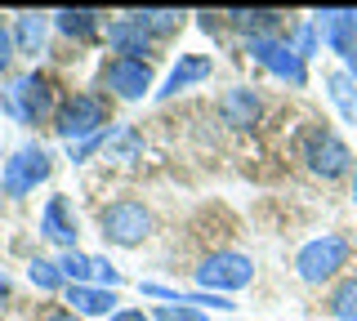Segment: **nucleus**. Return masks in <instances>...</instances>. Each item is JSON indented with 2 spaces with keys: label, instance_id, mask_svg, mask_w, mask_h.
<instances>
[{
  "label": "nucleus",
  "instance_id": "f3484780",
  "mask_svg": "<svg viewBox=\"0 0 357 321\" xmlns=\"http://www.w3.org/2000/svg\"><path fill=\"white\" fill-rule=\"evenodd\" d=\"M228 23L241 31L245 40H259V36H282V14L277 9H232Z\"/></svg>",
  "mask_w": 357,
  "mask_h": 321
},
{
  "label": "nucleus",
  "instance_id": "412c9836",
  "mask_svg": "<svg viewBox=\"0 0 357 321\" xmlns=\"http://www.w3.org/2000/svg\"><path fill=\"white\" fill-rule=\"evenodd\" d=\"M130 18L148 31L152 40H165V36H174V31L183 27V14H174V9H139V14H130Z\"/></svg>",
  "mask_w": 357,
  "mask_h": 321
},
{
  "label": "nucleus",
  "instance_id": "0eeeda50",
  "mask_svg": "<svg viewBox=\"0 0 357 321\" xmlns=\"http://www.w3.org/2000/svg\"><path fill=\"white\" fill-rule=\"evenodd\" d=\"M255 281V263L237 250H219L210 259H201L197 268V285L206 295H232V290H245Z\"/></svg>",
  "mask_w": 357,
  "mask_h": 321
},
{
  "label": "nucleus",
  "instance_id": "9d476101",
  "mask_svg": "<svg viewBox=\"0 0 357 321\" xmlns=\"http://www.w3.org/2000/svg\"><path fill=\"white\" fill-rule=\"evenodd\" d=\"M103 85L116 98H126V103H139L143 94L152 90V63L148 58H112L103 63Z\"/></svg>",
  "mask_w": 357,
  "mask_h": 321
},
{
  "label": "nucleus",
  "instance_id": "9b49d317",
  "mask_svg": "<svg viewBox=\"0 0 357 321\" xmlns=\"http://www.w3.org/2000/svg\"><path fill=\"white\" fill-rule=\"evenodd\" d=\"M40 237L54 241V246L63 250H76V237H81V228H76V214H72V201L67 196H50L40 210Z\"/></svg>",
  "mask_w": 357,
  "mask_h": 321
},
{
  "label": "nucleus",
  "instance_id": "ddd939ff",
  "mask_svg": "<svg viewBox=\"0 0 357 321\" xmlns=\"http://www.w3.org/2000/svg\"><path fill=\"white\" fill-rule=\"evenodd\" d=\"M152 45H156V40L139 23H134L130 14L107 23V49L116 54V58H143V54H152Z\"/></svg>",
  "mask_w": 357,
  "mask_h": 321
},
{
  "label": "nucleus",
  "instance_id": "423d86ee",
  "mask_svg": "<svg viewBox=\"0 0 357 321\" xmlns=\"http://www.w3.org/2000/svg\"><path fill=\"white\" fill-rule=\"evenodd\" d=\"M50 170H54L50 152H45L40 143H22L14 157L5 161V170H0V192L5 196H27V192H36V183L50 179Z\"/></svg>",
  "mask_w": 357,
  "mask_h": 321
},
{
  "label": "nucleus",
  "instance_id": "f03ea898",
  "mask_svg": "<svg viewBox=\"0 0 357 321\" xmlns=\"http://www.w3.org/2000/svg\"><path fill=\"white\" fill-rule=\"evenodd\" d=\"M107 98L103 94H94V90H85V94H72L67 103H59V116H54V134H59L67 148H76V143H85V139H98L103 130H112V120H107Z\"/></svg>",
  "mask_w": 357,
  "mask_h": 321
},
{
  "label": "nucleus",
  "instance_id": "c756f323",
  "mask_svg": "<svg viewBox=\"0 0 357 321\" xmlns=\"http://www.w3.org/2000/svg\"><path fill=\"white\" fill-rule=\"evenodd\" d=\"M45 321H76V313H63V308H59V313H50Z\"/></svg>",
  "mask_w": 357,
  "mask_h": 321
},
{
  "label": "nucleus",
  "instance_id": "aec40b11",
  "mask_svg": "<svg viewBox=\"0 0 357 321\" xmlns=\"http://www.w3.org/2000/svg\"><path fill=\"white\" fill-rule=\"evenodd\" d=\"M326 85H331L326 94H331V103L340 107V116L349 120V125H357V81H353L349 72H331Z\"/></svg>",
  "mask_w": 357,
  "mask_h": 321
},
{
  "label": "nucleus",
  "instance_id": "2eb2a0df",
  "mask_svg": "<svg viewBox=\"0 0 357 321\" xmlns=\"http://www.w3.org/2000/svg\"><path fill=\"white\" fill-rule=\"evenodd\" d=\"M50 27H54V18H45V14H18L14 18V49L22 58H40L45 40H50Z\"/></svg>",
  "mask_w": 357,
  "mask_h": 321
},
{
  "label": "nucleus",
  "instance_id": "c85d7f7f",
  "mask_svg": "<svg viewBox=\"0 0 357 321\" xmlns=\"http://www.w3.org/2000/svg\"><path fill=\"white\" fill-rule=\"evenodd\" d=\"M107 321H152L148 313H139V308H121V313H112Z\"/></svg>",
  "mask_w": 357,
  "mask_h": 321
},
{
  "label": "nucleus",
  "instance_id": "a878e982",
  "mask_svg": "<svg viewBox=\"0 0 357 321\" xmlns=\"http://www.w3.org/2000/svg\"><path fill=\"white\" fill-rule=\"evenodd\" d=\"M152 321H210L201 308H188V304H161L152 313Z\"/></svg>",
  "mask_w": 357,
  "mask_h": 321
},
{
  "label": "nucleus",
  "instance_id": "f257e3e1",
  "mask_svg": "<svg viewBox=\"0 0 357 321\" xmlns=\"http://www.w3.org/2000/svg\"><path fill=\"white\" fill-rule=\"evenodd\" d=\"M0 107H5V116H14L18 125H45L50 116H59V103H54V81L45 72L14 76V81H9V90L0 94Z\"/></svg>",
  "mask_w": 357,
  "mask_h": 321
},
{
  "label": "nucleus",
  "instance_id": "bb28decb",
  "mask_svg": "<svg viewBox=\"0 0 357 321\" xmlns=\"http://www.w3.org/2000/svg\"><path fill=\"white\" fill-rule=\"evenodd\" d=\"M89 285H103V290H116V285H121V272L112 268L107 259H89Z\"/></svg>",
  "mask_w": 357,
  "mask_h": 321
},
{
  "label": "nucleus",
  "instance_id": "6ab92c4d",
  "mask_svg": "<svg viewBox=\"0 0 357 321\" xmlns=\"http://www.w3.org/2000/svg\"><path fill=\"white\" fill-rule=\"evenodd\" d=\"M143 152V139L134 125H112L103 134V161H134Z\"/></svg>",
  "mask_w": 357,
  "mask_h": 321
},
{
  "label": "nucleus",
  "instance_id": "6e6552de",
  "mask_svg": "<svg viewBox=\"0 0 357 321\" xmlns=\"http://www.w3.org/2000/svg\"><path fill=\"white\" fill-rule=\"evenodd\" d=\"M245 54H250V58L259 63L264 72H273L277 81L295 85V90H304V85H308V63L286 45V36H259V40H245Z\"/></svg>",
  "mask_w": 357,
  "mask_h": 321
},
{
  "label": "nucleus",
  "instance_id": "7ed1b4c3",
  "mask_svg": "<svg viewBox=\"0 0 357 321\" xmlns=\"http://www.w3.org/2000/svg\"><path fill=\"white\" fill-rule=\"evenodd\" d=\"M299 161H304L317 179H340V174L353 170L349 143L335 134L331 125H308L304 134H299Z\"/></svg>",
  "mask_w": 357,
  "mask_h": 321
},
{
  "label": "nucleus",
  "instance_id": "4468645a",
  "mask_svg": "<svg viewBox=\"0 0 357 321\" xmlns=\"http://www.w3.org/2000/svg\"><path fill=\"white\" fill-rule=\"evenodd\" d=\"M219 116H223V125H232V130L255 125V120H259V94L245 90V85H232V90L219 98Z\"/></svg>",
  "mask_w": 357,
  "mask_h": 321
},
{
  "label": "nucleus",
  "instance_id": "2f4dec72",
  "mask_svg": "<svg viewBox=\"0 0 357 321\" xmlns=\"http://www.w3.org/2000/svg\"><path fill=\"white\" fill-rule=\"evenodd\" d=\"M353 18H357V9H353Z\"/></svg>",
  "mask_w": 357,
  "mask_h": 321
},
{
  "label": "nucleus",
  "instance_id": "b1692460",
  "mask_svg": "<svg viewBox=\"0 0 357 321\" xmlns=\"http://www.w3.org/2000/svg\"><path fill=\"white\" fill-rule=\"evenodd\" d=\"M286 45L290 49H295L299 54V58H312V54H317V45H321V36H317V27H312V18H308V23H299L295 31H286Z\"/></svg>",
  "mask_w": 357,
  "mask_h": 321
},
{
  "label": "nucleus",
  "instance_id": "4be33fe9",
  "mask_svg": "<svg viewBox=\"0 0 357 321\" xmlns=\"http://www.w3.org/2000/svg\"><path fill=\"white\" fill-rule=\"evenodd\" d=\"M27 276H31V285H36V290H45V295H54V290L63 285V272H59V263H54V259H40V254L27 263Z\"/></svg>",
  "mask_w": 357,
  "mask_h": 321
},
{
  "label": "nucleus",
  "instance_id": "393cba45",
  "mask_svg": "<svg viewBox=\"0 0 357 321\" xmlns=\"http://www.w3.org/2000/svg\"><path fill=\"white\" fill-rule=\"evenodd\" d=\"M331 313H335V321H357V276L331 295Z\"/></svg>",
  "mask_w": 357,
  "mask_h": 321
},
{
  "label": "nucleus",
  "instance_id": "1a4fd4ad",
  "mask_svg": "<svg viewBox=\"0 0 357 321\" xmlns=\"http://www.w3.org/2000/svg\"><path fill=\"white\" fill-rule=\"evenodd\" d=\"M312 27H317L321 45L331 54H340L344 72L357 81V18H353V9H317V14H312Z\"/></svg>",
  "mask_w": 357,
  "mask_h": 321
},
{
  "label": "nucleus",
  "instance_id": "39448f33",
  "mask_svg": "<svg viewBox=\"0 0 357 321\" xmlns=\"http://www.w3.org/2000/svg\"><path fill=\"white\" fill-rule=\"evenodd\" d=\"M98 228H103V241H107V246H143V241L152 237V214H148V205H143V201L121 196V201L103 205Z\"/></svg>",
  "mask_w": 357,
  "mask_h": 321
},
{
  "label": "nucleus",
  "instance_id": "a211bd4d",
  "mask_svg": "<svg viewBox=\"0 0 357 321\" xmlns=\"http://www.w3.org/2000/svg\"><path fill=\"white\" fill-rule=\"evenodd\" d=\"M98 14L94 9H63V14H54V31L67 40H94L98 36Z\"/></svg>",
  "mask_w": 357,
  "mask_h": 321
},
{
  "label": "nucleus",
  "instance_id": "dca6fc26",
  "mask_svg": "<svg viewBox=\"0 0 357 321\" xmlns=\"http://www.w3.org/2000/svg\"><path fill=\"white\" fill-rule=\"evenodd\" d=\"M67 304H72L76 317H112L116 313V290H103V285H67Z\"/></svg>",
  "mask_w": 357,
  "mask_h": 321
},
{
  "label": "nucleus",
  "instance_id": "cd10ccee",
  "mask_svg": "<svg viewBox=\"0 0 357 321\" xmlns=\"http://www.w3.org/2000/svg\"><path fill=\"white\" fill-rule=\"evenodd\" d=\"M14 31L9 27H0V72H9V63H14Z\"/></svg>",
  "mask_w": 357,
  "mask_h": 321
},
{
  "label": "nucleus",
  "instance_id": "f8f14e48",
  "mask_svg": "<svg viewBox=\"0 0 357 321\" xmlns=\"http://www.w3.org/2000/svg\"><path fill=\"white\" fill-rule=\"evenodd\" d=\"M210 72H215V58H206V54H178V63L170 68V76H165V85L156 90V98H174V94L192 90Z\"/></svg>",
  "mask_w": 357,
  "mask_h": 321
},
{
  "label": "nucleus",
  "instance_id": "7c9ffc66",
  "mask_svg": "<svg viewBox=\"0 0 357 321\" xmlns=\"http://www.w3.org/2000/svg\"><path fill=\"white\" fill-rule=\"evenodd\" d=\"M353 201H357V170H353Z\"/></svg>",
  "mask_w": 357,
  "mask_h": 321
},
{
  "label": "nucleus",
  "instance_id": "20e7f679",
  "mask_svg": "<svg viewBox=\"0 0 357 321\" xmlns=\"http://www.w3.org/2000/svg\"><path fill=\"white\" fill-rule=\"evenodd\" d=\"M349 237H340V232H321V237H312L304 250L295 254V272H299V281H308V285H321V281H331L335 272L349 263Z\"/></svg>",
  "mask_w": 357,
  "mask_h": 321
},
{
  "label": "nucleus",
  "instance_id": "5701e85b",
  "mask_svg": "<svg viewBox=\"0 0 357 321\" xmlns=\"http://www.w3.org/2000/svg\"><path fill=\"white\" fill-rule=\"evenodd\" d=\"M59 272H63L67 285H89V254L63 250V254H59Z\"/></svg>",
  "mask_w": 357,
  "mask_h": 321
}]
</instances>
